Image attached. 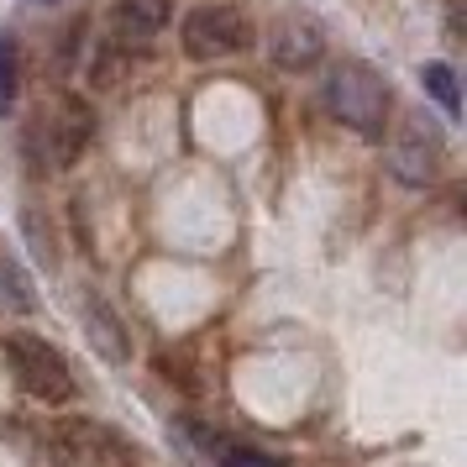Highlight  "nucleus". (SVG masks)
I'll return each instance as SVG.
<instances>
[{
    "label": "nucleus",
    "mask_w": 467,
    "mask_h": 467,
    "mask_svg": "<svg viewBox=\"0 0 467 467\" xmlns=\"http://www.w3.org/2000/svg\"><path fill=\"white\" fill-rule=\"evenodd\" d=\"M11 89H16V47L0 37V110L11 106Z\"/></svg>",
    "instance_id": "obj_13"
},
{
    "label": "nucleus",
    "mask_w": 467,
    "mask_h": 467,
    "mask_svg": "<svg viewBox=\"0 0 467 467\" xmlns=\"http://www.w3.org/2000/svg\"><path fill=\"white\" fill-rule=\"evenodd\" d=\"M320 100L337 116L341 127H352L358 137H383V116H389V85L379 79V68H368L362 58H341L326 85Z\"/></svg>",
    "instance_id": "obj_1"
},
{
    "label": "nucleus",
    "mask_w": 467,
    "mask_h": 467,
    "mask_svg": "<svg viewBox=\"0 0 467 467\" xmlns=\"http://www.w3.org/2000/svg\"><path fill=\"white\" fill-rule=\"evenodd\" d=\"M215 462H221V467H284L274 451H263V446H226Z\"/></svg>",
    "instance_id": "obj_12"
},
{
    "label": "nucleus",
    "mask_w": 467,
    "mask_h": 467,
    "mask_svg": "<svg viewBox=\"0 0 467 467\" xmlns=\"http://www.w3.org/2000/svg\"><path fill=\"white\" fill-rule=\"evenodd\" d=\"M420 85L441 100L446 116H457V110H462V100H457V79H451V68H446V64H425L420 68Z\"/></svg>",
    "instance_id": "obj_11"
},
{
    "label": "nucleus",
    "mask_w": 467,
    "mask_h": 467,
    "mask_svg": "<svg viewBox=\"0 0 467 467\" xmlns=\"http://www.w3.org/2000/svg\"><path fill=\"white\" fill-rule=\"evenodd\" d=\"M0 352H5L11 379L22 383V394H32L37 404H68L74 400L68 358L58 352V347H47L43 337H22V331H11V337L0 341Z\"/></svg>",
    "instance_id": "obj_4"
},
{
    "label": "nucleus",
    "mask_w": 467,
    "mask_h": 467,
    "mask_svg": "<svg viewBox=\"0 0 467 467\" xmlns=\"http://www.w3.org/2000/svg\"><path fill=\"white\" fill-rule=\"evenodd\" d=\"M173 16V0H116V16H110V43L131 53V47H148Z\"/></svg>",
    "instance_id": "obj_8"
},
{
    "label": "nucleus",
    "mask_w": 467,
    "mask_h": 467,
    "mask_svg": "<svg viewBox=\"0 0 467 467\" xmlns=\"http://www.w3.org/2000/svg\"><path fill=\"white\" fill-rule=\"evenodd\" d=\"M43 451L53 467H137L142 462L137 441H127L121 431H110L100 420H58L47 431Z\"/></svg>",
    "instance_id": "obj_3"
},
{
    "label": "nucleus",
    "mask_w": 467,
    "mask_h": 467,
    "mask_svg": "<svg viewBox=\"0 0 467 467\" xmlns=\"http://www.w3.org/2000/svg\"><path fill=\"white\" fill-rule=\"evenodd\" d=\"M268 53H274L278 68L305 74V68H316L320 58H326V32H320V22H310V16H284V22L268 32Z\"/></svg>",
    "instance_id": "obj_7"
},
{
    "label": "nucleus",
    "mask_w": 467,
    "mask_h": 467,
    "mask_svg": "<svg viewBox=\"0 0 467 467\" xmlns=\"http://www.w3.org/2000/svg\"><path fill=\"white\" fill-rule=\"evenodd\" d=\"M441 158H446L441 127H436L431 116H420V110L400 116L394 142H389V173H394L400 184H410V190H425V184H436Z\"/></svg>",
    "instance_id": "obj_5"
},
{
    "label": "nucleus",
    "mask_w": 467,
    "mask_h": 467,
    "mask_svg": "<svg viewBox=\"0 0 467 467\" xmlns=\"http://www.w3.org/2000/svg\"><path fill=\"white\" fill-rule=\"evenodd\" d=\"M95 137V110L79 95H64L53 110H43L32 127H26V158L37 169H74L79 152Z\"/></svg>",
    "instance_id": "obj_2"
},
{
    "label": "nucleus",
    "mask_w": 467,
    "mask_h": 467,
    "mask_svg": "<svg viewBox=\"0 0 467 467\" xmlns=\"http://www.w3.org/2000/svg\"><path fill=\"white\" fill-rule=\"evenodd\" d=\"M85 326H89V337H95V347H100L110 362L131 358V341H127V331H121V320L110 316L100 299H85Z\"/></svg>",
    "instance_id": "obj_9"
},
{
    "label": "nucleus",
    "mask_w": 467,
    "mask_h": 467,
    "mask_svg": "<svg viewBox=\"0 0 467 467\" xmlns=\"http://www.w3.org/2000/svg\"><path fill=\"white\" fill-rule=\"evenodd\" d=\"M37 299H32V284H26V274L16 268V263H5L0 257V310H11V316H26Z\"/></svg>",
    "instance_id": "obj_10"
},
{
    "label": "nucleus",
    "mask_w": 467,
    "mask_h": 467,
    "mask_svg": "<svg viewBox=\"0 0 467 467\" xmlns=\"http://www.w3.org/2000/svg\"><path fill=\"white\" fill-rule=\"evenodd\" d=\"M179 43L190 58L215 64V58H232L253 43V22L236 11V5H194L190 16L179 22Z\"/></svg>",
    "instance_id": "obj_6"
}]
</instances>
